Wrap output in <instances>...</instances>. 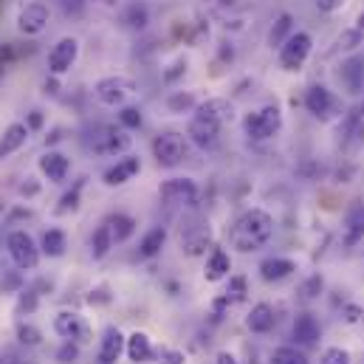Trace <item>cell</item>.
<instances>
[{"mask_svg":"<svg viewBox=\"0 0 364 364\" xmlns=\"http://www.w3.org/2000/svg\"><path fill=\"white\" fill-rule=\"evenodd\" d=\"M274 235V218L266 209H249L243 212L232 226V246L243 255L263 249Z\"/></svg>","mask_w":364,"mask_h":364,"instance_id":"1","label":"cell"},{"mask_svg":"<svg viewBox=\"0 0 364 364\" xmlns=\"http://www.w3.org/2000/svg\"><path fill=\"white\" fill-rule=\"evenodd\" d=\"M243 127H246V136L255 139V141H266V139L277 136L282 130V110H279V105H266V107L249 113Z\"/></svg>","mask_w":364,"mask_h":364,"instance_id":"2","label":"cell"},{"mask_svg":"<svg viewBox=\"0 0 364 364\" xmlns=\"http://www.w3.org/2000/svg\"><path fill=\"white\" fill-rule=\"evenodd\" d=\"M6 249H9V257L14 260V266L23 269V272L37 269L40 255H43V249L34 243V237L28 232H11L6 237Z\"/></svg>","mask_w":364,"mask_h":364,"instance_id":"3","label":"cell"},{"mask_svg":"<svg viewBox=\"0 0 364 364\" xmlns=\"http://www.w3.org/2000/svg\"><path fill=\"white\" fill-rule=\"evenodd\" d=\"M311 48H314L311 34L294 31V34L285 40V46L279 48V68H282V71H299V68L305 65V60L311 57Z\"/></svg>","mask_w":364,"mask_h":364,"instance_id":"4","label":"cell"},{"mask_svg":"<svg viewBox=\"0 0 364 364\" xmlns=\"http://www.w3.org/2000/svg\"><path fill=\"white\" fill-rule=\"evenodd\" d=\"M153 156H156L159 167H176V164H181L183 156H186V141H183V136L176 133V130H167V133L156 136V141H153Z\"/></svg>","mask_w":364,"mask_h":364,"instance_id":"5","label":"cell"},{"mask_svg":"<svg viewBox=\"0 0 364 364\" xmlns=\"http://www.w3.org/2000/svg\"><path fill=\"white\" fill-rule=\"evenodd\" d=\"M96 99L102 102V105H107V107H122L133 93H136V85H133V80H127V77H105V80H99L96 82Z\"/></svg>","mask_w":364,"mask_h":364,"instance_id":"6","label":"cell"},{"mask_svg":"<svg viewBox=\"0 0 364 364\" xmlns=\"http://www.w3.org/2000/svg\"><path fill=\"white\" fill-rule=\"evenodd\" d=\"M305 107H308L311 116L328 122V119H333L342 110V102L333 96V91H328L325 85H314L311 91L305 93Z\"/></svg>","mask_w":364,"mask_h":364,"instance_id":"7","label":"cell"},{"mask_svg":"<svg viewBox=\"0 0 364 364\" xmlns=\"http://www.w3.org/2000/svg\"><path fill=\"white\" fill-rule=\"evenodd\" d=\"M159 195L167 206H192L198 200V183L192 178H170L161 183Z\"/></svg>","mask_w":364,"mask_h":364,"instance_id":"8","label":"cell"},{"mask_svg":"<svg viewBox=\"0 0 364 364\" xmlns=\"http://www.w3.org/2000/svg\"><path fill=\"white\" fill-rule=\"evenodd\" d=\"M93 153H99V156H116V153H124L127 147H130V136H127V130L119 124V127H102L96 136H93L91 141Z\"/></svg>","mask_w":364,"mask_h":364,"instance_id":"9","label":"cell"},{"mask_svg":"<svg viewBox=\"0 0 364 364\" xmlns=\"http://www.w3.org/2000/svg\"><path fill=\"white\" fill-rule=\"evenodd\" d=\"M186 136H189L192 144H198L200 150H212V147L218 144L220 124L212 122V119H206V116H200V113H195V116L189 119V124H186Z\"/></svg>","mask_w":364,"mask_h":364,"instance_id":"10","label":"cell"},{"mask_svg":"<svg viewBox=\"0 0 364 364\" xmlns=\"http://www.w3.org/2000/svg\"><path fill=\"white\" fill-rule=\"evenodd\" d=\"M77 54H80V43H77L74 37H63V40L51 48V54H48V71H51L54 77L65 74V71L77 63Z\"/></svg>","mask_w":364,"mask_h":364,"instance_id":"11","label":"cell"},{"mask_svg":"<svg viewBox=\"0 0 364 364\" xmlns=\"http://www.w3.org/2000/svg\"><path fill=\"white\" fill-rule=\"evenodd\" d=\"M46 26H48V9H46L43 3H26V6L20 9V14H17V28H20L23 34L34 37V34H40Z\"/></svg>","mask_w":364,"mask_h":364,"instance_id":"12","label":"cell"},{"mask_svg":"<svg viewBox=\"0 0 364 364\" xmlns=\"http://www.w3.org/2000/svg\"><path fill=\"white\" fill-rule=\"evenodd\" d=\"M139 170H141V161H139L136 156H124L122 161H116L113 167L105 170L102 181L107 183V186H122V183H127L130 178H136Z\"/></svg>","mask_w":364,"mask_h":364,"instance_id":"13","label":"cell"},{"mask_svg":"<svg viewBox=\"0 0 364 364\" xmlns=\"http://www.w3.org/2000/svg\"><path fill=\"white\" fill-rule=\"evenodd\" d=\"M339 82L348 93H362L364 88V57H348L339 65Z\"/></svg>","mask_w":364,"mask_h":364,"instance_id":"14","label":"cell"},{"mask_svg":"<svg viewBox=\"0 0 364 364\" xmlns=\"http://www.w3.org/2000/svg\"><path fill=\"white\" fill-rule=\"evenodd\" d=\"M319 336H322V328H319V322H316L314 314H299L294 319V339H296V345L314 348L319 342Z\"/></svg>","mask_w":364,"mask_h":364,"instance_id":"15","label":"cell"},{"mask_svg":"<svg viewBox=\"0 0 364 364\" xmlns=\"http://www.w3.org/2000/svg\"><path fill=\"white\" fill-rule=\"evenodd\" d=\"M124 345H127V339L122 336V331H119V328H107V331L102 333V345H99V362H102V364H116V362H119V356L124 353Z\"/></svg>","mask_w":364,"mask_h":364,"instance_id":"16","label":"cell"},{"mask_svg":"<svg viewBox=\"0 0 364 364\" xmlns=\"http://www.w3.org/2000/svg\"><path fill=\"white\" fill-rule=\"evenodd\" d=\"M195 113H200V116H206V119H212V122H218V124L223 127L226 122H232V119H235V105H232L229 99L215 96V99L200 102V105L195 107Z\"/></svg>","mask_w":364,"mask_h":364,"instance_id":"17","label":"cell"},{"mask_svg":"<svg viewBox=\"0 0 364 364\" xmlns=\"http://www.w3.org/2000/svg\"><path fill=\"white\" fill-rule=\"evenodd\" d=\"M54 331H57L63 339H85V336H88V328H85L82 316L74 314V311L57 314V316H54Z\"/></svg>","mask_w":364,"mask_h":364,"instance_id":"18","label":"cell"},{"mask_svg":"<svg viewBox=\"0 0 364 364\" xmlns=\"http://www.w3.org/2000/svg\"><path fill=\"white\" fill-rule=\"evenodd\" d=\"M68 170H71V161H68L63 153H57V150H48V153L40 159V173H43L51 183L65 181Z\"/></svg>","mask_w":364,"mask_h":364,"instance_id":"19","label":"cell"},{"mask_svg":"<svg viewBox=\"0 0 364 364\" xmlns=\"http://www.w3.org/2000/svg\"><path fill=\"white\" fill-rule=\"evenodd\" d=\"M28 133H31V130H28L26 122H14V124H9V127L3 130V136H0V159L17 153V150L28 141Z\"/></svg>","mask_w":364,"mask_h":364,"instance_id":"20","label":"cell"},{"mask_svg":"<svg viewBox=\"0 0 364 364\" xmlns=\"http://www.w3.org/2000/svg\"><path fill=\"white\" fill-rule=\"evenodd\" d=\"M124 353L133 364H144L150 362L156 353H153V345H150V336L144 331H136L127 336V345H124Z\"/></svg>","mask_w":364,"mask_h":364,"instance_id":"21","label":"cell"},{"mask_svg":"<svg viewBox=\"0 0 364 364\" xmlns=\"http://www.w3.org/2000/svg\"><path fill=\"white\" fill-rule=\"evenodd\" d=\"M246 325H249L252 333H269L274 325H277V311H274L269 302H257V305L252 308Z\"/></svg>","mask_w":364,"mask_h":364,"instance_id":"22","label":"cell"},{"mask_svg":"<svg viewBox=\"0 0 364 364\" xmlns=\"http://www.w3.org/2000/svg\"><path fill=\"white\" fill-rule=\"evenodd\" d=\"M294 272H296V263L288 260V257H269V260L260 263V277L266 282H279V279L291 277Z\"/></svg>","mask_w":364,"mask_h":364,"instance_id":"23","label":"cell"},{"mask_svg":"<svg viewBox=\"0 0 364 364\" xmlns=\"http://www.w3.org/2000/svg\"><path fill=\"white\" fill-rule=\"evenodd\" d=\"M345 243L348 246H356L359 240L364 237V203H356V206H350L348 209V215H345Z\"/></svg>","mask_w":364,"mask_h":364,"instance_id":"24","label":"cell"},{"mask_svg":"<svg viewBox=\"0 0 364 364\" xmlns=\"http://www.w3.org/2000/svg\"><path fill=\"white\" fill-rule=\"evenodd\" d=\"M122 23H124L130 31H144L147 23H150V9H147V3H144V0H133V3L124 9Z\"/></svg>","mask_w":364,"mask_h":364,"instance_id":"25","label":"cell"},{"mask_svg":"<svg viewBox=\"0 0 364 364\" xmlns=\"http://www.w3.org/2000/svg\"><path fill=\"white\" fill-rule=\"evenodd\" d=\"M291 34H294V14L282 11V14H279V17L272 23V28H269V46L279 51Z\"/></svg>","mask_w":364,"mask_h":364,"instance_id":"26","label":"cell"},{"mask_svg":"<svg viewBox=\"0 0 364 364\" xmlns=\"http://www.w3.org/2000/svg\"><path fill=\"white\" fill-rule=\"evenodd\" d=\"M232 272V257L223 252V249H215L212 255H209V260H206V279L209 282H218V279H223V277H229Z\"/></svg>","mask_w":364,"mask_h":364,"instance_id":"27","label":"cell"},{"mask_svg":"<svg viewBox=\"0 0 364 364\" xmlns=\"http://www.w3.org/2000/svg\"><path fill=\"white\" fill-rule=\"evenodd\" d=\"M164 243H167V229H164V226H156V229H150V232L141 237L139 255L150 260V257H156V255L164 249Z\"/></svg>","mask_w":364,"mask_h":364,"instance_id":"28","label":"cell"},{"mask_svg":"<svg viewBox=\"0 0 364 364\" xmlns=\"http://www.w3.org/2000/svg\"><path fill=\"white\" fill-rule=\"evenodd\" d=\"M105 223L110 226V235H113V240H116V243H124V240L136 232V220H133L130 215H122V212L110 215Z\"/></svg>","mask_w":364,"mask_h":364,"instance_id":"29","label":"cell"},{"mask_svg":"<svg viewBox=\"0 0 364 364\" xmlns=\"http://www.w3.org/2000/svg\"><path fill=\"white\" fill-rule=\"evenodd\" d=\"M65 246H68V237H65V232H60V229H48V232L43 235V240H40V249H43V255H48V257H63V255H65Z\"/></svg>","mask_w":364,"mask_h":364,"instance_id":"30","label":"cell"},{"mask_svg":"<svg viewBox=\"0 0 364 364\" xmlns=\"http://www.w3.org/2000/svg\"><path fill=\"white\" fill-rule=\"evenodd\" d=\"M116 246V240H113V235H110V226L107 223H102L96 232H93L91 237V255L93 260H102V257H107V252Z\"/></svg>","mask_w":364,"mask_h":364,"instance_id":"31","label":"cell"},{"mask_svg":"<svg viewBox=\"0 0 364 364\" xmlns=\"http://www.w3.org/2000/svg\"><path fill=\"white\" fill-rule=\"evenodd\" d=\"M82 186H85V178H80V181L74 183L63 198H60V206H57V212L63 215V212H74L77 206H80V195H82Z\"/></svg>","mask_w":364,"mask_h":364,"instance_id":"32","label":"cell"},{"mask_svg":"<svg viewBox=\"0 0 364 364\" xmlns=\"http://www.w3.org/2000/svg\"><path fill=\"white\" fill-rule=\"evenodd\" d=\"M272 364H308V356L302 353V350H296V348H277L272 356Z\"/></svg>","mask_w":364,"mask_h":364,"instance_id":"33","label":"cell"},{"mask_svg":"<svg viewBox=\"0 0 364 364\" xmlns=\"http://www.w3.org/2000/svg\"><path fill=\"white\" fill-rule=\"evenodd\" d=\"M141 122H144V116H141V110H139V107L127 105V107H122V110H119V124H122L124 130H136V127H141Z\"/></svg>","mask_w":364,"mask_h":364,"instance_id":"34","label":"cell"},{"mask_svg":"<svg viewBox=\"0 0 364 364\" xmlns=\"http://www.w3.org/2000/svg\"><path fill=\"white\" fill-rule=\"evenodd\" d=\"M167 107L173 110V113H183V110H192V107H198V99L192 96V93H173L170 99H167Z\"/></svg>","mask_w":364,"mask_h":364,"instance_id":"35","label":"cell"},{"mask_svg":"<svg viewBox=\"0 0 364 364\" xmlns=\"http://www.w3.org/2000/svg\"><path fill=\"white\" fill-rule=\"evenodd\" d=\"M17 339H20L23 345H28V348H37V345L43 342V333H40L34 325L20 322V325H17Z\"/></svg>","mask_w":364,"mask_h":364,"instance_id":"36","label":"cell"},{"mask_svg":"<svg viewBox=\"0 0 364 364\" xmlns=\"http://www.w3.org/2000/svg\"><path fill=\"white\" fill-rule=\"evenodd\" d=\"M364 43V31L359 28H348V31H342V37L336 40V46L342 48V51H353V48H359Z\"/></svg>","mask_w":364,"mask_h":364,"instance_id":"37","label":"cell"},{"mask_svg":"<svg viewBox=\"0 0 364 364\" xmlns=\"http://www.w3.org/2000/svg\"><path fill=\"white\" fill-rule=\"evenodd\" d=\"M322 288H325V279H322L319 274H311V277L302 282V296H305V299H316V296L322 294Z\"/></svg>","mask_w":364,"mask_h":364,"instance_id":"38","label":"cell"},{"mask_svg":"<svg viewBox=\"0 0 364 364\" xmlns=\"http://www.w3.org/2000/svg\"><path fill=\"white\" fill-rule=\"evenodd\" d=\"M319 364H350V353L342 350V348H328V350L322 353Z\"/></svg>","mask_w":364,"mask_h":364,"instance_id":"39","label":"cell"},{"mask_svg":"<svg viewBox=\"0 0 364 364\" xmlns=\"http://www.w3.org/2000/svg\"><path fill=\"white\" fill-rule=\"evenodd\" d=\"M77 356H80V348H77L74 339H65V345L57 350V362H63V364H71Z\"/></svg>","mask_w":364,"mask_h":364,"instance_id":"40","label":"cell"},{"mask_svg":"<svg viewBox=\"0 0 364 364\" xmlns=\"http://www.w3.org/2000/svg\"><path fill=\"white\" fill-rule=\"evenodd\" d=\"M156 359H159V364H183L186 362V356H183L181 350H176V348H161V350L156 353Z\"/></svg>","mask_w":364,"mask_h":364,"instance_id":"41","label":"cell"},{"mask_svg":"<svg viewBox=\"0 0 364 364\" xmlns=\"http://www.w3.org/2000/svg\"><path fill=\"white\" fill-rule=\"evenodd\" d=\"M85 6H88V0H60V9L68 17H82L85 14Z\"/></svg>","mask_w":364,"mask_h":364,"instance_id":"42","label":"cell"},{"mask_svg":"<svg viewBox=\"0 0 364 364\" xmlns=\"http://www.w3.org/2000/svg\"><path fill=\"white\" fill-rule=\"evenodd\" d=\"M243 294H246V279H243V277H232L226 296H229V299H243Z\"/></svg>","mask_w":364,"mask_h":364,"instance_id":"43","label":"cell"},{"mask_svg":"<svg viewBox=\"0 0 364 364\" xmlns=\"http://www.w3.org/2000/svg\"><path fill=\"white\" fill-rule=\"evenodd\" d=\"M34 308H37V294L34 291H23L20 294V302H17V314H23V311L31 314Z\"/></svg>","mask_w":364,"mask_h":364,"instance_id":"44","label":"cell"},{"mask_svg":"<svg viewBox=\"0 0 364 364\" xmlns=\"http://www.w3.org/2000/svg\"><path fill=\"white\" fill-rule=\"evenodd\" d=\"M314 3H316V9L325 11V14H333V11H339V9L345 6V0H314Z\"/></svg>","mask_w":364,"mask_h":364,"instance_id":"45","label":"cell"},{"mask_svg":"<svg viewBox=\"0 0 364 364\" xmlns=\"http://www.w3.org/2000/svg\"><path fill=\"white\" fill-rule=\"evenodd\" d=\"M345 319L353 322V325H356V322H364V311L359 305H345Z\"/></svg>","mask_w":364,"mask_h":364,"instance_id":"46","label":"cell"},{"mask_svg":"<svg viewBox=\"0 0 364 364\" xmlns=\"http://www.w3.org/2000/svg\"><path fill=\"white\" fill-rule=\"evenodd\" d=\"M183 71H186V63H183V60H178V63L173 65V71H167V74H164V82H176Z\"/></svg>","mask_w":364,"mask_h":364,"instance_id":"47","label":"cell"},{"mask_svg":"<svg viewBox=\"0 0 364 364\" xmlns=\"http://www.w3.org/2000/svg\"><path fill=\"white\" fill-rule=\"evenodd\" d=\"M26 124H28V130H40V127H43V116H40V110H31Z\"/></svg>","mask_w":364,"mask_h":364,"instance_id":"48","label":"cell"},{"mask_svg":"<svg viewBox=\"0 0 364 364\" xmlns=\"http://www.w3.org/2000/svg\"><path fill=\"white\" fill-rule=\"evenodd\" d=\"M215 364H237V359H235L232 353H226V350H223V353H218V362Z\"/></svg>","mask_w":364,"mask_h":364,"instance_id":"49","label":"cell"},{"mask_svg":"<svg viewBox=\"0 0 364 364\" xmlns=\"http://www.w3.org/2000/svg\"><path fill=\"white\" fill-rule=\"evenodd\" d=\"M20 192H23V195H34V192H37V183H23Z\"/></svg>","mask_w":364,"mask_h":364,"instance_id":"50","label":"cell"},{"mask_svg":"<svg viewBox=\"0 0 364 364\" xmlns=\"http://www.w3.org/2000/svg\"><path fill=\"white\" fill-rule=\"evenodd\" d=\"M356 28H359V31H364V11L359 14V20H356Z\"/></svg>","mask_w":364,"mask_h":364,"instance_id":"51","label":"cell"},{"mask_svg":"<svg viewBox=\"0 0 364 364\" xmlns=\"http://www.w3.org/2000/svg\"><path fill=\"white\" fill-rule=\"evenodd\" d=\"M99 3H105V6H116L119 0H99Z\"/></svg>","mask_w":364,"mask_h":364,"instance_id":"52","label":"cell"},{"mask_svg":"<svg viewBox=\"0 0 364 364\" xmlns=\"http://www.w3.org/2000/svg\"><path fill=\"white\" fill-rule=\"evenodd\" d=\"M359 113H362V119H364V102H362V110H359Z\"/></svg>","mask_w":364,"mask_h":364,"instance_id":"53","label":"cell"}]
</instances>
